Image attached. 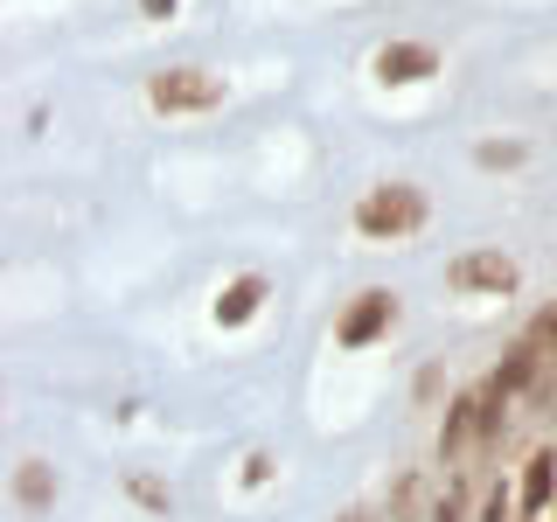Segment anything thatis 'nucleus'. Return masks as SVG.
I'll list each match as a JSON object with an SVG mask.
<instances>
[{
	"mask_svg": "<svg viewBox=\"0 0 557 522\" xmlns=\"http://www.w3.org/2000/svg\"><path fill=\"white\" fill-rule=\"evenodd\" d=\"M544 376V356H536L530 341H516L509 356L495 362V370H487V390H502V397H516V390H530V383Z\"/></svg>",
	"mask_w": 557,
	"mask_h": 522,
	"instance_id": "nucleus-7",
	"label": "nucleus"
},
{
	"mask_svg": "<svg viewBox=\"0 0 557 522\" xmlns=\"http://www.w3.org/2000/svg\"><path fill=\"white\" fill-rule=\"evenodd\" d=\"M174 8H182V0H139V14H147V22H168Z\"/></svg>",
	"mask_w": 557,
	"mask_h": 522,
	"instance_id": "nucleus-15",
	"label": "nucleus"
},
{
	"mask_svg": "<svg viewBox=\"0 0 557 522\" xmlns=\"http://www.w3.org/2000/svg\"><path fill=\"white\" fill-rule=\"evenodd\" d=\"M376 77L383 84H425V77H440V49L432 42H383L376 49Z\"/></svg>",
	"mask_w": 557,
	"mask_h": 522,
	"instance_id": "nucleus-6",
	"label": "nucleus"
},
{
	"mask_svg": "<svg viewBox=\"0 0 557 522\" xmlns=\"http://www.w3.org/2000/svg\"><path fill=\"white\" fill-rule=\"evenodd\" d=\"M133 495L147 501V509H168V487H153V481H133Z\"/></svg>",
	"mask_w": 557,
	"mask_h": 522,
	"instance_id": "nucleus-14",
	"label": "nucleus"
},
{
	"mask_svg": "<svg viewBox=\"0 0 557 522\" xmlns=\"http://www.w3.org/2000/svg\"><path fill=\"white\" fill-rule=\"evenodd\" d=\"M516 509H509V487H495V495H487V509H481V522H509Z\"/></svg>",
	"mask_w": 557,
	"mask_h": 522,
	"instance_id": "nucleus-13",
	"label": "nucleus"
},
{
	"mask_svg": "<svg viewBox=\"0 0 557 522\" xmlns=\"http://www.w3.org/2000/svg\"><path fill=\"white\" fill-rule=\"evenodd\" d=\"M391 327H397V293H356V307L342 313L335 341L342 348H370L376 335H391Z\"/></svg>",
	"mask_w": 557,
	"mask_h": 522,
	"instance_id": "nucleus-5",
	"label": "nucleus"
},
{
	"mask_svg": "<svg viewBox=\"0 0 557 522\" xmlns=\"http://www.w3.org/2000/svg\"><path fill=\"white\" fill-rule=\"evenodd\" d=\"M14 501H22V509H49V501H57V474H49L42 460H22L14 467Z\"/></svg>",
	"mask_w": 557,
	"mask_h": 522,
	"instance_id": "nucleus-10",
	"label": "nucleus"
},
{
	"mask_svg": "<svg viewBox=\"0 0 557 522\" xmlns=\"http://www.w3.org/2000/svg\"><path fill=\"white\" fill-rule=\"evenodd\" d=\"M516 161H522L516 139H487V147H481V167H516Z\"/></svg>",
	"mask_w": 557,
	"mask_h": 522,
	"instance_id": "nucleus-12",
	"label": "nucleus"
},
{
	"mask_svg": "<svg viewBox=\"0 0 557 522\" xmlns=\"http://www.w3.org/2000/svg\"><path fill=\"white\" fill-rule=\"evenodd\" d=\"M502 425H509V397L502 390H467V397H453V411H446V425H440V460H474V452H487L502 439Z\"/></svg>",
	"mask_w": 557,
	"mask_h": 522,
	"instance_id": "nucleus-1",
	"label": "nucleus"
},
{
	"mask_svg": "<svg viewBox=\"0 0 557 522\" xmlns=\"http://www.w3.org/2000/svg\"><path fill=\"white\" fill-rule=\"evenodd\" d=\"M516 258L509 251H460L446 265V286L453 293H487V300H502V293H516Z\"/></svg>",
	"mask_w": 557,
	"mask_h": 522,
	"instance_id": "nucleus-4",
	"label": "nucleus"
},
{
	"mask_svg": "<svg viewBox=\"0 0 557 522\" xmlns=\"http://www.w3.org/2000/svg\"><path fill=\"white\" fill-rule=\"evenodd\" d=\"M258 307H265V278L244 272V278H231V286L216 293V327H244Z\"/></svg>",
	"mask_w": 557,
	"mask_h": 522,
	"instance_id": "nucleus-8",
	"label": "nucleus"
},
{
	"mask_svg": "<svg viewBox=\"0 0 557 522\" xmlns=\"http://www.w3.org/2000/svg\"><path fill=\"white\" fill-rule=\"evenodd\" d=\"M557 501V452H530L522 467V515H550Z\"/></svg>",
	"mask_w": 557,
	"mask_h": 522,
	"instance_id": "nucleus-9",
	"label": "nucleus"
},
{
	"mask_svg": "<svg viewBox=\"0 0 557 522\" xmlns=\"http://www.w3.org/2000/svg\"><path fill=\"white\" fill-rule=\"evenodd\" d=\"M418 223H425V188H411V182H383V188H370V196L356 202V231L376 237V244L411 237Z\"/></svg>",
	"mask_w": 557,
	"mask_h": 522,
	"instance_id": "nucleus-2",
	"label": "nucleus"
},
{
	"mask_svg": "<svg viewBox=\"0 0 557 522\" xmlns=\"http://www.w3.org/2000/svg\"><path fill=\"white\" fill-rule=\"evenodd\" d=\"M536 522H544V515H536Z\"/></svg>",
	"mask_w": 557,
	"mask_h": 522,
	"instance_id": "nucleus-17",
	"label": "nucleus"
},
{
	"mask_svg": "<svg viewBox=\"0 0 557 522\" xmlns=\"http://www.w3.org/2000/svg\"><path fill=\"white\" fill-rule=\"evenodd\" d=\"M147 98H153V112H216V104H223V77H209V70H196V63H182V70L147 77Z\"/></svg>",
	"mask_w": 557,
	"mask_h": 522,
	"instance_id": "nucleus-3",
	"label": "nucleus"
},
{
	"mask_svg": "<svg viewBox=\"0 0 557 522\" xmlns=\"http://www.w3.org/2000/svg\"><path fill=\"white\" fill-rule=\"evenodd\" d=\"M550 522H557V509H550Z\"/></svg>",
	"mask_w": 557,
	"mask_h": 522,
	"instance_id": "nucleus-16",
	"label": "nucleus"
},
{
	"mask_svg": "<svg viewBox=\"0 0 557 522\" xmlns=\"http://www.w3.org/2000/svg\"><path fill=\"white\" fill-rule=\"evenodd\" d=\"M522 341H530L536 356H544V370H557V300H550V307L530 321V335H522Z\"/></svg>",
	"mask_w": 557,
	"mask_h": 522,
	"instance_id": "nucleus-11",
	"label": "nucleus"
}]
</instances>
